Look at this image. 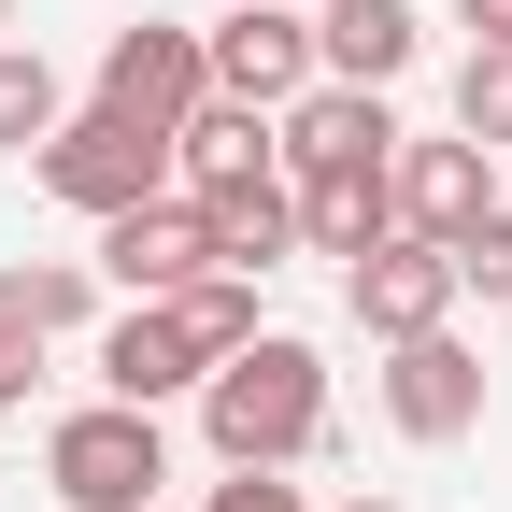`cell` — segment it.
<instances>
[{
  "mask_svg": "<svg viewBox=\"0 0 512 512\" xmlns=\"http://www.w3.org/2000/svg\"><path fill=\"white\" fill-rule=\"evenodd\" d=\"M342 299H356L370 342H427V328H456L470 285H456V242H413V228H399L384 256H356V271H342Z\"/></svg>",
  "mask_w": 512,
  "mask_h": 512,
  "instance_id": "cell-7",
  "label": "cell"
},
{
  "mask_svg": "<svg viewBox=\"0 0 512 512\" xmlns=\"http://www.w3.org/2000/svg\"><path fill=\"white\" fill-rule=\"evenodd\" d=\"M200 441L228 470H299L313 441H328V356L299 328H256L214 384H200Z\"/></svg>",
  "mask_w": 512,
  "mask_h": 512,
  "instance_id": "cell-1",
  "label": "cell"
},
{
  "mask_svg": "<svg viewBox=\"0 0 512 512\" xmlns=\"http://www.w3.org/2000/svg\"><path fill=\"white\" fill-rule=\"evenodd\" d=\"M427 15L413 0H313V86H399Z\"/></svg>",
  "mask_w": 512,
  "mask_h": 512,
  "instance_id": "cell-12",
  "label": "cell"
},
{
  "mask_svg": "<svg viewBox=\"0 0 512 512\" xmlns=\"http://www.w3.org/2000/svg\"><path fill=\"white\" fill-rule=\"evenodd\" d=\"M200 100H214V57H200L185 15H128V29L100 43V100H86V114H128V128H157V143H171Z\"/></svg>",
  "mask_w": 512,
  "mask_h": 512,
  "instance_id": "cell-3",
  "label": "cell"
},
{
  "mask_svg": "<svg viewBox=\"0 0 512 512\" xmlns=\"http://www.w3.org/2000/svg\"><path fill=\"white\" fill-rule=\"evenodd\" d=\"M384 413H399V441H470V427H484V356H470L456 328L384 342Z\"/></svg>",
  "mask_w": 512,
  "mask_h": 512,
  "instance_id": "cell-8",
  "label": "cell"
},
{
  "mask_svg": "<svg viewBox=\"0 0 512 512\" xmlns=\"http://www.w3.org/2000/svg\"><path fill=\"white\" fill-rule=\"evenodd\" d=\"M342 512H399V498H342Z\"/></svg>",
  "mask_w": 512,
  "mask_h": 512,
  "instance_id": "cell-24",
  "label": "cell"
},
{
  "mask_svg": "<svg viewBox=\"0 0 512 512\" xmlns=\"http://www.w3.org/2000/svg\"><path fill=\"white\" fill-rule=\"evenodd\" d=\"M43 484L72 498V512H157V484H171V441H157V413L86 399V413H57V427H43Z\"/></svg>",
  "mask_w": 512,
  "mask_h": 512,
  "instance_id": "cell-2",
  "label": "cell"
},
{
  "mask_svg": "<svg viewBox=\"0 0 512 512\" xmlns=\"http://www.w3.org/2000/svg\"><path fill=\"white\" fill-rule=\"evenodd\" d=\"M384 185H399V228H413V242H470V228L498 214V185H484V143H470V128L399 143V171H384Z\"/></svg>",
  "mask_w": 512,
  "mask_h": 512,
  "instance_id": "cell-11",
  "label": "cell"
},
{
  "mask_svg": "<svg viewBox=\"0 0 512 512\" xmlns=\"http://www.w3.org/2000/svg\"><path fill=\"white\" fill-rule=\"evenodd\" d=\"M171 313H185V342H200L214 370H228V356L256 342V285H242V271H200V285H185V299H171Z\"/></svg>",
  "mask_w": 512,
  "mask_h": 512,
  "instance_id": "cell-18",
  "label": "cell"
},
{
  "mask_svg": "<svg viewBox=\"0 0 512 512\" xmlns=\"http://www.w3.org/2000/svg\"><path fill=\"white\" fill-rule=\"evenodd\" d=\"M456 128L498 157L512 143V43H470V72H456Z\"/></svg>",
  "mask_w": 512,
  "mask_h": 512,
  "instance_id": "cell-19",
  "label": "cell"
},
{
  "mask_svg": "<svg viewBox=\"0 0 512 512\" xmlns=\"http://www.w3.org/2000/svg\"><path fill=\"white\" fill-rule=\"evenodd\" d=\"M384 171H399V157H384ZM384 171H328V185H299V256H342V271H356V256L399 242V185H384Z\"/></svg>",
  "mask_w": 512,
  "mask_h": 512,
  "instance_id": "cell-14",
  "label": "cell"
},
{
  "mask_svg": "<svg viewBox=\"0 0 512 512\" xmlns=\"http://www.w3.org/2000/svg\"><path fill=\"white\" fill-rule=\"evenodd\" d=\"M456 285H470V299H512V214H484V228L456 242Z\"/></svg>",
  "mask_w": 512,
  "mask_h": 512,
  "instance_id": "cell-20",
  "label": "cell"
},
{
  "mask_svg": "<svg viewBox=\"0 0 512 512\" xmlns=\"http://www.w3.org/2000/svg\"><path fill=\"white\" fill-rule=\"evenodd\" d=\"M29 171H43V200H72V214L100 228V214H128V200H157V185H171V143H157V128H128V114H57V143H43Z\"/></svg>",
  "mask_w": 512,
  "mask_h": 512,
  "instance_id": "cell-4",
  "label": "cell"
},
{
  "mask_svg": "<svg viewBox=\"0 0 512 512\" xmlns=\"http://www.w3.org/2000/svg\"><path fill=\"white\" fill-rule=\"evenodd\" d=\"M200 512H313V498H299V484H285V470H228V484H214V498H200Z\"/></svg>",
  "mask_w": 512,
  "mask_h": 512,
  "instance_id": "cell-22",
  "label": "cell"
},
{
  "mask_svg": "<svg viewBox=\"0 0 512 512\" xmlns=\"http://www.w3.org/2000/svg\"><path fill=\"white\" fill-rule=\"evenodd\" d=\"M57 114H72L57 57H43V43H0V157H43V143H57Z\"/></svg>",
  "mask_w": 512,
  "mask_h": 512,
  "instance_id": "cell-16",
  "label": "cell"
},
{
  "mask_svg": "<svg viewBox=\"0 0 512 512\" xmlns=\"http://www.w3.org/2000/svg\"><path fill=\"white\" fill-rule=\"evenodd\" d=\"M29 384H43V328H29V313H15V299H0V413H15V399H29Z\"/></svg>",
  "mask_w": 512,
  "mask_h": 512,
  "instance_id": "cell-21",
  "label": "cell"
},
{
  "mask_svg": "<svg viewBox=\"0 0 512 512\" xmlns=\"http://www.w3.org/2000/svg\"><path fill=\"white\" fill-rule=\"evenodd\" d=\"M214 57V100H256V114H285L313 86V15H285V0H242L228 29H200Z\"/></svg>",
  "mask_w": 512,
  "mask_h": 512,
  "instance_id": "cell-9",
  "label": "cell"
},
{
  "mask_svg": "<svg viewBox=\"0 0 512 512\" xmlns=\"http://www.w3.org/2000/svg\"><path fill=\"white\" fill-rule=\"evenodd\" d=\"M86 271L128 285V299H185V285L214 271V228H200V200H171V185H157V200L100 214V256H86Z\"/></svg>",
  "mask_w": 512,
  "mask_h": 512,
  "instance_id": "cell-6",
  "label": "cell"
},
{
  "mask_svg": "<svg viewBox=\"0 0 512 512\" xmlns=\"http://www.w3.org/2000/svg\"><path fill=\"white\" fill-rule=\"evenodd\" d=\"M285 15H299V0H285Z\"/></svg>",
  "mask_w": 512,
  "mask_h": 512,
  "instance_id": "cell-26",
  "label": "cell"
},
{
  "mask_svg": "<svg viewBox=\"0 0 512 512\" xmlns=\"http://www.w3.org/2000/svg\"><path fill=\"white\" fill-rule=\"evenodd\" d=\"M171 171H185V200H228V185H271L285 157H271V114L256 100H200L171 128Z\"/></svg>",
  "mask_w": 512,
  "mask_h": 512,
  "instance_id": "cell-13",
  "label": "cell"
},
{
  "mask_svg": "<svg viewBox=\"0 0 512 512\" xmlns=\"http://www.w3.org/2000/svg\"><path fill=\"white\" fill-rule=\"evenodd\" d=\"M0 299L57 342V328H86V313H100V271H86V256H29V271H0Z\"/></svg>",
  "mask_w": 512,
  "mask_h": 512,
  "instance_id": "cell-17",
  "label": "cell"
},
{
  "mask_svg": "<svg viewBox=\"0 0 512 512\" xmlns=\"http://www.w3.org/2000/svg\"><path fill=\"white\" fill-rule=\"evenodd\" d=\"M456 15H470V29H484V43H512V0H456Z\"/></svg>",
  "mask_w": 512,
  "mask_h": 512,
  "instance_id": "cell-23",
  "label": "cell"
},
{
  "mask_svg": "<svg viewBox=\"0 0 512 512\" xmlns=\"http://www.w3.org/2000/svg\"><path fill=\"white\" fill-rule=\"evenodd\" d=\"M0 29H15V0H0Z\"/></svg>",
  "mask_w": 512,
  "mask_h": 512,
  "instance_id": "cell-25",
  "label": "cell"
},
{
  "mask_svg": "<svg viewBox=\"0 0 512 512\" xmlns=\"http://www.w3.org/2000/svg\"><path fill=\"white\" fill-rule=\"evenodd\" d=\"M200 228H214V271L271 285L285 256H299V185H285V171H271V185H228V200H200Z\"/></svg>",
  "mask_w": 512,
  "mask_h": 512,
  "instance_id": "cell-15",
  "label": "cell"
},
{
  "mask_svg": "<svg viewBox=\"0 0 512 512\" xmlns=\"http://www.w3.org/2000/svg\"><path fill=\"white\" fill-rule=\"evenodd\" d=\"M271 157H285V185L384 171V157H399V114H384V86H299V100L271 114Z\"/></svg>",
  "mask_w": 512,
  "mask_h": 512,
  "instance_id": "cell-5",
  "label": "cell"
},
{
  "mask_svg": "<svg viewBox=\"0 0 512 512\" xmlns=\"http://www.w3.org/2000/svg\"><path fill=\"white\" fill-rule=\"evenodd\" d=\"M200 384H214V356L185 342V313H171V299H128L114 328H100V399L157 413V399H200Z\"/></svg>",
  "mask_w": 512,
  "mask_h": 512,
  "instance_id": "cell-10",
  "label": "cell"
}]
</instances>
